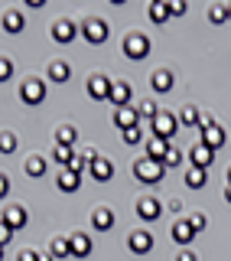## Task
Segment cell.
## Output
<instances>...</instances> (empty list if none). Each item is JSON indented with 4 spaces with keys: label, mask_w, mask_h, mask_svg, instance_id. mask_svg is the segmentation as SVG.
<instances>
[{
    "label": "cell",
    "mask_w": 231,
    "mask_h": 261,
    "mask_svg": "<svg viewBox=\"0 0 231 261\" xmlns=\"http://www.w3.org/2000/svg\"><path fill=\"white\" fill-rule=\"evenodd\" d=\"M163 173H166V167H163L160 160L143 157V160H137V163H134V176L140 179V183H160Z\"/></svg>",
    "instance_id": "cell-1"
},
{
    "label": "cell",
    "mask_w": 231,
    "mask_h": 261,
    "mask_svg": "<svg viewBox=\"0 0 231 261\" xmlns=\"http://www.w3.org/2000/svg\"><path fill=\"white\" fill-rule=\"evenodd\" d=\"M124 56L127 59H143V56H150V39L143 36V33H130L127 39H124Z\"/></svg>",
    "instance_id": "cell-2"
},
{
    "label": "cell",
    "mask_w": 231,
    "mask_h": 261,
    "mask_svg": "<svg viewBox=\"0 0 231 261\" xmlns=\"http://www.w3.org/2000/svg\"><path fill=\"white\" fill-rule=\"evenodd\" d=\"M81 36H85L92 46H101L104 39H108V23H104V20H98V16H92V20H85V23H81Z\"/></svg>",
    "instance_id": "cell-3"
},
{
    "label": "cell",
    "mask_w": 231,
    "mask_h": 261,
    "mask_svg": "<svg viewBox=\"0 0 231 261\" xmlns=\"http://www.w3.org/2000/svg\"><path fill=\"white\" fill-rule=\"evenodd\" d=\"M150 124H153V134H156V137L172 141V134H176V114L160 111V114H156V121H150Z\"/></svg>",
    "instance_id": "cell-4"
},
{
    "label": "cell",
    "mask_w": 231,
    "mask_h": 261,
    "mask_svg": "<svg viewBox=\"0 0 231 261\" xmlns=\"http://www.w3.org/2000/svg\"><path fill=\"white\" fill-rule=\"evenodd\" d=\"M20 98L26 105H39L46 98V82H39V79H30V82H23L20 85Z\"/></svg>",
    "instance_id": "cell-5"
},
{
    "label": "cell",
    "mask_w": 231,
    "mask_h": 261,
    "mask_svg": "<svg viewBox=\"0 0 231 261\" xmlns=\"http://www.w3.org/2000/svg\"><path fill=\"white\" fill-rule=\"evenodd\" d=\"M111 85H114L111 79L92 75V79H88V95H92L95 101H111Z\"/></svg>",
    "instance_id": "cell-6"
},
{
    "label": "cell",
    "mask_w": 231,
    "mask_h": 261,
    "mask_svg": "<svg viewBox=\"0 0 231 261\" xmlns=\"http://www.w3.org/2000/svg\"><path fill=\"white\" fill-rule=\"evenodd\" d=\"M127 245H130V251H134V255H147V251L153 248V235L147 232V228H137V232H130Z\"/></svg>",
    "instance_id": "cell-7"
},
{
    "label": "cell",
    "mask_w": 231,
    "mask_h": 261,
    "mask_svg": "<svg viewBox=\"0 0 231 261\" xmlns=\"http://www.w3.org/2000/svg\"><path fill=\"white\" fill-rule=\"evenodd\" d=\"M189 160H192V167L209 170L212 160H215V150H212V147H205V144H195L192 150H189Z\"/></svg>",
    "instance_id": "cell-8"
},
{
    "label": "cell",
    "mask_w": 231,
    "mask_h": 261,
    "mask_svg": "<svg viewBox=\"0 0 231 261\" xmlns=\"http://www.w3.org/2000/svg\"><path fill=\"white\" fill-rule=\"evenodd\" d=\"M75 36H78V27L72 20H55V27H52V39H55V43L65 46V43H72Z\"/></svg>",
    "instance_id": "cell-9"
},
{
    "label": "cell",
    "mask_w": 231,
    "mask_h": 261,
    "mask_svg": "<svg viewBox=\"0 0 231 261\" xmlns=\"http://www.w3.org/2000/svg\"><path fill=\"white\" fill-rule=\"evenodd\" d=\"M160 199H153V196H143V199L137 202V216L143 219V222H153V219H160Z\"/></svg>",
    "instance_id": "cell-10"
},
{
    "label": "cell",
    "mask_w": 231,
    "mask_h": 261,
    "mask_svg": "<svg viewBox=\"0 0 231 261\" xmlns=\"http://www.w3.org/2000/svg\"><path fill=\"white\" fill-rule=\"evenodd\" d=\"M143 147H147V157H150V160H160V163H163V157H166V150H169V141H163V137L150 134Z\"/></svg>",
    "instance_id": "cell-11"
},
{
    "label": "cell",
    "mask_w": 231,
    "mask_h": 261,
    "mask_svg": "<svg viewBox=\"0 0 231 261\" xmlns=\"http://www.w3.org/2000/svg\"><path fill=\"white\" fill-rule=\"evenodd\" d=\"M130 95H134V88H130L127 82H114V85H111V105H114V108H127Z\"/></svg>",
    "instance_id": "cell-12"
},
{
    "label": "cell",
    "mask_w": 231,
    "mask_h": 261,
    "mask_svg": "<svg viewBox=\"0 0 231 261\" xmlns=\"http://www.w3.org/2000/svg\"><path fill=\"white\" fill-rule=\"evenodd\" d=\"M137 121H140V111H134V108H114V124H118L121 130L137 127Z\"/></svg>",
    "instance_id": "cell-13"
},
{
    "label": "cell",
    "mask_w": 231,
    "mask_h": 261,
    "mask_svg": "<svg viewBox=\"0 0 231 261\" xmlns=\"http://www.w3.org/2000/svg\"><path fill=\"white\" fill-rule=\"evenodd\" d=\"M26 222H30V216H26V209H23V206H7V209H4V225L23 228Z\"/></svg>",
    "instance_id": "cell-14"
},
{
    "label": "cell",
    "mask_w": 231,
    "mask_h": 261,
    "mask_svg": "<svg viewBox=\"0 0 231 261\" xmlns=\"http://www.w3.org/2000/svg\"><path fill=\"white\" fill-rule=\"evenodd\" d=\"M192 239H195V228L189 225V219H176V222H172V242L189 245Z\"/></svg>",
    "instance_id": "cell-15"
},
{
    "label": "cell",
    "mask_w": 231,
    "mask_h": 261,
    "mask_svg": "<svg viewBox=\"0 0 231 261\" xmlns=\"http://www.w3.org/2000/svg\"><path fill=\"white\" fill-rule=\"evenodd\" d=\"M69 239H72V255H75V258H88V255H92V239H88L85 232H72Z\"/></svg>",
    "instance_id": "cell-16"
},
{
    "label": "cell",
    "mask_w": 231,
    "mask_h": 261,
    "mask_svg": "<svg viewBox=\"0 0 231 261\" xmlns=\"http://www.w3.org/2000/svg\"><path fill=\"white\" fill-rule=\"evenodd\" d=\"M88 170H92V176L98 179V183H108V179L114 176V167H111V160H104V157H98V160H95Z\"/></svg>",
    "instance_id": "cell-17"
},
{
    "label": "cell",
    "mask_w": 231,
    "mask_h": 261,
    "mask_svg": "<svg viewBox=\"0 0 231 261\" xmlns=\"http://www.w3.org/2000/svg\"><path fill=\"white\" fill-rule=\"evenodd\" d=\"M92 225L98 228V232H108V228L114 225V212L104 209V206H98V209L92 212Z\"/></svg>",
    "instance_id": "cell-18"
},
{
    "label": "cell",
    "mask_w": 231,
    "mask_h": 261,
    "mask_svg": "<svg viewBox=\"0 0 231 261\" xmlns=\"http://www.w3.org/2000/svg\"><path fill=\"white\" fill-rule=\"evenodd\" d=\"M225 141H228V134H225V130H221L218 124H215V127H209V130L202 134V144H205V147H212V150H218V147L225 144Z\"/></svg>",
    "instance_id": "cell-19"
},
{
    "label": "cell",
    "mask_w": 231,
    "mask_h": 261,
    "mask_svg": "<svg viewBox=\"0 0 231 261\" xmlns=\"http://www.w3.org/2000/svg\"><path fill=\"white\" fill-rule=\"evenodd\" d=\"M205 183H209V170L189 167V173H186V186H189V190H202Z\"/></svg>",
    "instance_id": "cell-20"
},
{
    "label": "cell",
    "mask_w": 231,
    "mask_h": 261,
    "mask_svg": "<svg viewBox=\"0 0 231 261\" xmlns=\"http://www.w3.org/2000/svg\"><path fill=\"white\" fill-rule=\"evenodd\" d=\"M147 13H150V20H153V23H166L169 16H172L166 0H156V4H150V7H147Z\"/></svg>",
    "instance_id": "cell-21"
},
{
    "label": "cell",
    "mask_w": 231,
    "mask_h": 261,
    "mask_svg": "<svg viewBox=\"0 0 231 261\" xmlns=\"http://www.w3.org/2000/svg\"><path fill=\"white\" fill-rule=\"evenodd\" d=\"M78 183H81V173H72V170H62L59 173V190L62 193H75Z\"/></svg>",
    "instance_id": "cell-22"
},
{
    "label": "cell",
    "mask_w": 231,
    "mask_h": 261,
    "mask_svg": "<svg viewBox=\"0 0 231 261\" xmlns=\"http://www.w3.org/2000/svg\"><path fill=\"white\" fill-rule=\"evenodd\" d=\"M72 75V69H69V62H62V59H55L52 65H49V82H69Z\"/></svg>",
    "instance_id": "cell-23"
},
{
    "label": "cell",
    "mask_w": 231,
    "mask_h": 261,
    "mask_svg": "<svg viewBox=\"0 0 231 261\" xmlns=\"http://www.w3.org/2000/svg\"><path fill=\"white\" fill-rule=\"evenodd\" d=\"M52 255H55V258H72V239H69V235L52 239Z\"/></svg>",
    "instance_id": "cell-24"
},
{
    "label": "cell",
    "mask_w": 231,
    "mask_h": 261,
    "mask_svg": "<svg viewBox=\"0 0 231 261\" xmlns=\"http://www.w3.org/2000/svg\"><path fill=\"white\" fill-rule=\"evenodd\" d=\"M52 157H55V160H59V163H62V167H65V170H69V167H72V163H75V160H78V153H75V150H72V147H62V144H55V153H52Z\"/></svg>",
    "instance_id": "cell-25"
},
{
    "label": "cell",
    "mask_w": 231,
    "mask_h": 261,
    "mask_svg": "<svg viewBox=\"0 0 231 261\" xmlns=\"http://www.w3.org/2000/svg\"><path fill=\"white\" fill-rule=\"evenodd\" d=\"M23 23H26V20H23V13H16V10H7L4 13V30L7 33H20Z\"/></svg>",
    "instance_id": "cell-26"
},
{
    "label": "cell",
    "mask_w": 231,
    "mask_h": 261,
    "mask_svg": "<svg viewBox=\"0 0 231 261\" xmlns=\"http://www.w3.org/2000/svg\"><path fill=\"white\" fill-rule=\"evenodd\" d=\"M150 85L156 88V92H169L172 88V75L166 69H160V72H153V79H150Z\"/></svg>",
    "instance_id": "cell-27"
},
{
    "label": "cell",
    "mask_w": 231,
    "mask_h": 261,
    "mask_svg": "<svg viewBox=\"0 0 231 261\" xmlns=\"http://www.w3.org/2000/svg\"><path fill=\"white\" fill-rule=\"evenodd\" d=\"M179 121H183V124H189V127H199V121H202V111H199V108H192V105H186V108H183V114H179Z\"/></svg>",
    "instance_id": "cell-28"
},
{
    "label": "cell",
    "mask_w": 231,
    "mask_h": 261,
    "mask_svg": "<svg viewBox=\"0 0 231 261\" xmlns=\"http://www.w3.org/2000/svg\"><path fill=\"white\" fill-rule=\"evenodd\" d=\"M179 163H183V150H179V147H172L169 144V150H166V157H163V167H179Z\"/></svg>",
    "instance_id": "cell-29"
},
{
    "label": "cell",
    "mask_w": 231,
    "mask_h": 261,
    "mask_svg": "<svg viewBox=\"0 0 231 261\" xmlns=\"http://www.w3.org/2000/svg\"><path fill=\"white\" fill-rule=\"evenodd\" d=\"M26 173H30V176H43V173H46V160H43V157H30V160H26Z\"/></svg>",
    "instance_id": "cell-30"
},
{
    "label": "cell",
    "mask_w": 231,
    "mask_h": 261,
    "mask_svg": "<svg viewBox=\"0 0 231 261\" xmlns=\"http://www.w3.org/2000/svg\"><path fill=\"white\" fill-rule=\"evenodd\" d=\"M156 114H160V108H156V101H150V98H143V101H140V118H150V121H156Z\"/></svg>",
    "instance_id": "cell-31"
},
{
    "label": "cell",
    "mask_w": 231,
    "mask_h": 261,
    "mask_svg": "<svg viewBox=\"0 0 231 261\" xmlns=\"http://www.w3.org/2000/svg\"><path fill=\"white\" fill-rule=\"evenodd\" d=\"M75 137H78L75 127H69V124L59 127V144H62V147H72V144H75Z\"/></svg>",
    "instance_id": "cell-32"
},
{
    "label": "cell",
    "mask_w": 231,
    "mask_h": 261,
    "mask_svg": "<svg viewBox=\"0 0 231 261\" xmlns=\"http://www.w3.org/2000/svg\"><path fill=\"white\" fill-rule=\"evenodd\" d=\"M209 20H212V23H225V20H228V4H215V7L209 10Z\"/></svg>",
    "instance_id": "cell-33"
},
{
    "label": "cell",
    "mask_w": 231,
    "mask_h": 261,
    "mask_svg": "<svg viewBox=\"0 0 231 261\" xmlns=\"http://www.w3.org/2000/svg\"><path fill=\"white\" fill-rule=\"evenodd\" d=\"M121 134H124V141H127V144H140V141H143V130H140V127H130V130H121Z\"/></svg>",
    "instance_id": "cell-34"
},
{
    "label": "cell",
    "mask_w": 231,
    "mask_h": 261,
    "mask_svg": "<svg viewBox=\"0 0 231 261\" xmlns=\"http://www.w3.org/2000/svg\"><path fill=\"white\" fill-rule=\"evenodd\" d=\"M189 225H192V228H195V232H202V228H205V225H209V219H205V216H202V212H192V216H189Z\"/></svg>",
    "instance_id": "cell-35"
},
{
    "label": "cell",
    "mask_w": 231,
    "mask_h": 261,
    "mask_svg": "<svg viewBox=\"0 0 231 261\" xmlns=\"http://www.w3.org/2000/svg\"><path fill=\"white\" fill-rule=\"evenodd\" d=\"M0 147H4V153H10L13 147H16V137H13V130H4V137H0Z\"/></svg>",
    "instance_id": "cell-36"
},
{
    "label": "cell",
    "mask_w": 231,
    "mask_h": 261,
    "mask_svg": "<svg viewBox=\"0 0 231 261\" xmlns=\"http://www.w3.org/2000/svg\"><path fill=\"white\" fill-rule=\"evenodd\" d=\"M10 72H13L10 59H0V79H10Z\"/></svg>",
    "instance_id": "cell-37"
},
{
    "label": "cell",
    "mask_w": 231,
    "mask_h": 261,
    "mask_svg": "<svg viewBox=\"0 0 231 261\" xmlns=\"http://www.w3.org/2000/svg\"><path fill=\"white\" fill-rule=\"evenodd\" d=\"M10 235H13L10 225H0V245H10Z\"/></svg>",
    "instance_id": "cell-38"
},
{
    "label": "cell",
    "mask_w": 231,
    "mask_h": 261,
    "mask_svg": "<svg viewBox=\"0 0 231 261\" xmlns=\"http://www.w3.org/2000/svg\"><path fill=\"white\" fill-rule=\"evenodd\" d=\"M169 13H172V16H183V13H186V4H183V0H176V4H169Z\"/></svg>",
    "instance_id": "cell-39"
},
{
    "label": "cell",
    "mask_w": 231,
    "mask_h": 261,
    "mask_svg": "<svg viewBox=\"0 0 231 261\" xmlns=\"http://www.w3.org/2000/svg\"><path fill=\"white\" fill-rule=\"evenodd\" d=\"M16 261H43V255H36V251H20Z\"/></svg>",
    "instance_id": "cell-40"
},
{
    "label": "cell",
    "mask_w": 231,
    "mask_h": 261,
    "mask_svg": "<svg viewBox=\"0 0 231 261\" xmlns=\"http://www.w3.org/2000/svg\"><path fill=\"white\" fill-rule=\"evenodd\" d=\"M7 193H10V179L4 176V179H0V196H7Z\"/></svg>",
    "instance_id": "cell-41"
},
{
    "label": "cell",
    "mask_w": 231,
    "mask_h": 261,
    "mask_svg": "<svg viewBox=\"0 0 231 261\" xmlns=\"http://www.w3.org/2000/svg\"><path fill=\"white\" fill-rule=\"evenodd\" d=\"M176 261H195V255H192V251H183V255H179Z\"/></svg>",
    "instance_id": "cell-42"
},
{
    "label": "cell",
    "mask_w": 231,
    "mask_h": 261,
    "mask_svg": "<svg viewBox=\"0 0 231 261\" xmlns=\"http://www.w3.org/2000/svg\"><path fill=\"white\" fill-rule=\"evenodd\" d=\"M225 202H231V186H225Z\"/></svg>",
    "instance_id": "cell-43"
},
{
    "label": "cell",
    "mask_w": 231,
    "mask_h": 261,
    "mask_svg": "<svg viewBox=\"0 0 231 261\" xmlns=\"http://www.w3.org/2000/svg\"><path fill=\"white\" fill-rule=\"evenodd\" d=\"M228 20H231V4H228Z\"/></svg>",
    "instance_id": "cell-44"
},
{
    "label": "cell",
    "mask_w": 231,
    "mask_h": 261,
    "mask_svg": "<svg viewBox=\"0 0 231 261\" xmlns=\"http://www.w3.org/2000/svg\"><path fill=\"white\" fill-rule=\"evenodd\" d=\"M228 186H231V170H228Z\"/></svg>",
    "instance_id": "cell-45"
}]
</instances>
